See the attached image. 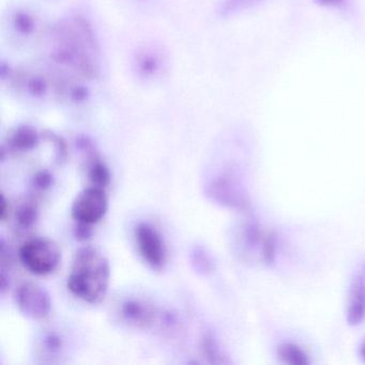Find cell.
Segmentation results:
<instances>
[{
    "label": "cell",
    "mask_w": 365,
    "mask_h": 365,
    "mask_svg": "<svg viewBox=\"0 0 365 365\" xmlns=\"http://www.w3.org/2000/svg\"><path fill=\"white\" fill-rule=\"evenodd\" d=\"M365 319V266L354 274L346 307V322L356 327Z\"/></svg>",
    "instance_id": "obj_6"
},
{
    "label": "cell",
    "mask_w": 365,
    "mask_h": 365,
    "mask_svg": "<svg viewBox=\"0 0 365 365\" xmlns=\"http://www.w3.org/2000/svg\"><path fill=\"white\" fill-rule=\"evenodd\" d=\"M108 209V200L106 190L91 185L80 192L73 200L71 215L76 222L93 225L103 219Z\"/></svg>",
    "instance_id": "obj_3"
},
{
    "label": "cell",
    "mask_w": 365,
    "mask_h": 365,
    "mask_svg": "<svg viewBox=\"0 0 365 365\" xmlns=\"http://www.w3.org/2000/svg\"><path fill=\"white\" fill-rule=\"evenodd\" d=\"M277 358L289 365H309L307 354L296 344L284 343L277 347Z\"/></svg>",
    "instance_id": "obj_9"
},
{
    "label": "cell",
    "mask_w": 365,
    "mask_h": 365,
    "mask_svg": "<svg viewBox=\"0 0 365 365\" xmlns=\"http://www.w3.org/2000/svg\"><path fill=\"white\" fill-rule=\"evenodd\" d=\"M54 183V177L48 170H40L34 176L33 185L36 189L46 190L52 187Z\"/></svg>",
    "instance_id": "obj_15"
},
{
    "label": "cell",
    "mask_w": 365,
    "mask_h": 365,
    "mask_svg": "<svg viewBox=\"0 0 365 365\" xmlns=\"http://www.w3.org/2000/svg\"><path fill=\"white\" fill-rule=\"evenodd\" d=\"M8 210L7 208V200H6L5 196H1V220L5 221L6 217H7Z\"/></svg>",
    "instance_id": "obj_19"
},
{
    "label": "cell",
    "mask_w": 365,
    "mask_h": 365,
    "mask_svg": "<svg viewBox=\"0 0 365 365\" xmlns=\"http://www.w3.org/2000/svg\"><path fill=\"white\" fill-rule=\"evenodd\" d=\"M360 356L362 360L365 362V341H363L362 345L360 347Z\"/></svg>",
    "instance_id": "obj_20"
},
{
    "label": "cell",
    "mask_w": 365,
    "mask_h": 365,
    "mask_svg": "<svg viewBox=\"0 0 365 365\" xmlns=\"http://www.w3.org/2000/svg\"><path fill=\"white\" fill-rule=\"evenodd\" d=\"M46 346L50 350H58L61 347V339L56 334H48L46 337Z\"/></svg>",
    "instance_id": "obj_17"
},
{
    "label": "cell",
    "mask_w": 365,
    "mask_h": 365,
    "mask_svg": "<svg viewBox=\"0 0 365 365\" xmlns=\"http://www.w3.org/2000/svg\"><path fill=\"white\" fill-rule=\"evenodd\" d=\"M260 250H262V260L267 264H272L277 256V238L274 234L269 232L264 237Z\"/></svg>",
    "instance_id": "obj_14"
},
{
    "label": "cell",
    "mask_w": 365,
    "mask_h": 365,
    "mask_svg": "<svg viewBox=\"0 0 365 365\" xmlns=\"http://www.w3.org/2000/svg\"><path fill=\"white\" fill-rule=\"evenodd\" d=\"M88 178L91 185L106 189L110 182V173L108 166L99 160H93L88 170Z\"/></svg>",
    "instance_id": "obj_12"
},
{
    "label": "cell",
    "mask_w": 365,
    "mask_h": 365,
    "mask_svg": "<svg viewBox=\"0 0 365 365\" xmlns=\"http://www.w3.org/2000/svg\"><path fill=\"white\" fill-rule=\"evenodd\" d=\"M110 279V262L99 250L84 247L76 251L67 282L68 289L74 297L98 304L108 294Z\"/></svg>",
    "instance_id": "obj_1"
},
{
    "label": "cell",
    "mask_w": 365,
    "mask_h": 365,
    "mask_svg": "<svg viewBox=\"0 0 365 365\" xmlns=\"http://www.w3.org/2000/svg\"><path fill=\"white\" fill-rule=\"evenodd\" d=\"M316 1L327 7H339L344 0H316Z\"/></svg>",
    "instance_id": "obj_18"
},
{
    "label": "cell",
    "mask_w": 365,
    "mask_h": 365,
    "mask_svg": "<svg viewBox=\"0 0 365 365\" xmlns=\"http://www.w3.org/2000/svg\"><path fill=\"white\" fill-rule=\"evenodd\" d=\"M73 234L78 240H87V239L91 238V234H93L91 225L82 223V222H76V226H74Z\"/></svg>",
    "instance_id": "obj_16"
},
{
    "label": "cell",
    "mask_w": 365,
    "mask_h": 365,
    "mask_svg": "<svg viewBox=\"0 0 365 365\" xmlns=\"http://www.w3.org/2000/svg\"><path fill=\"white\" fill-rule=\"evenodd\" d=\"M123 315L125 319L134 322L138 326H147L151 324L155 317L153 309L146 303L140 302L138 300H128L123 303L121 307Z\"/></svg>",
    "instance_id": "obj_7"
},
{
    "label": "cell",
    "mask_w": 365,
    "mask_h": 365,
    "mask_svg": "<svg viewBox=\"0 0 365 365\" xmlns=\"http://www.w3.org/2000/svg\"><path fill=\"white\" fill-rule=\"evenodd\" d=\"M202 349L204 356L209 359L212 363H224L222 358L221 351H220L219 345L215 337L211 334H206L202 339Z\"/></svg>",
    "instance_id": "obj_13"
},
{
    "label": "cell",
    "mask_w": 365,
    "mask_h": 365,
    "mask_svg": "<svg viewBox=\"0 0 365 365\" xmlns=\"http://www.w3.org/2000/svg\"><path fill=\"white\" fill-rule=\"evenodd\" d=\"M138 251L145 262L153 269L163 268L166 260L165 247L159 232L147 223H140L135 228Z\"/></svg>",
    "instance_id": "obj_5"
},
{
    "label": "cell",
    "mask_w": 365,
    "mask_h": 365,
    "mask_svg": "<svg viewBox=\"0 0 365 365\" xmlns=\"http://www.w3.org/2000/svg\"><path fill=\"white\" fill-rule=\"evenodd\" d=\"M16 300L21 313L31 319H43L50 314L52 307L48 292L31 282L23 283L18 288Z\"/></svg>",
    "instance_id": "obj_4"
},
{
    "label": "cell",
    "mask_w": 365,
    "mask_h": 365,
    "mask_svg": "<svg viewBox=\"0 0 365 365\" xmlns=\"http://www.w3.org/2000/svg\"><path fill=\"white\" fill-rule=\"evenodd\" d=\"M191 264L196 272L200 273V274H209L215 270V262H213L212 257L207 252V250L200 245L192 250Z\"/></svg>",
    "instance_id": "obj_10"
},
{
    "label": "cell",
    "mask_w": 365,
    "mask_h": 365,
    "mask_svg": "<svg viewBox=\"0 0 365 365\" xmlns=\"http://www.w3.org/2000/svg\"><path fill=\"white\" fill-rule=\"evenodd\" d=\"M38 207L34 202H23L16 209V219L21 227H33L38 221Z\"/></svg>",
    "instance_id": "obj_11"
},
{
    "label": "cell",
    "mask_w": 365,
    "mask_h": 365,
    "mask_svg": "<svg viewBox=\"0 0 365 365\" xmlns=\"http://www.w3.org/2000/svg\"><path fill=\"white\" fill-rule=\"evenodd\" d=\"M21 262L34 274L46 275L54 272L61 260V250L48 238L27 241L20 249Z\"/></svg>",
    "instance_id": "obj_2"
},
{
    "label": "cell",
    "mask_w": 365,
    "mask_h": 365,
    "mask_svg": "<svg viewBox=\"0 0 365 365\" xmlns=\"http://www.w3.org/2000/svg\"><path fill=\"white\" fill-rule=\"evenodd\" d=\"M39 145V135L35 129L22 127L16 130L10 138L9 147L12 150L29 151L35 149Z\"/></svg>",
    "instance_id": "obj_8"
}]
</instances>
